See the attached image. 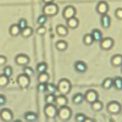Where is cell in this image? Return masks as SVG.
Masks as SVG:
<instances>
[{"label":"cell","instance_id":"d6a6232c","mask_svg":"<svg viewBox=\"0 0 122 122\" xmlns=\"http://www.w3.org/2000/svg\"><path fill=\"white\" fill-rule=\"evenodd\" d=\"M54 101H55V95H54V94L49 93V94L45 97V102H46V104H54Z\"/></svg>","mask_w":122,"mask_h":122},{"label":"cell","instance_id":"2e32d148","mask_svg":"<svg viewBox=\"0 0 122 122\" xmlns=\"http://www.w3.org/2000/svg\"><path fill=\"white\" fill-rule=\"evenodd\" d=\"M111 63L113 67H121L122 66V55L121 54H115L112 56Z\"/></svg>","mask_w":122,"mask_h":122},{"label":"cell","instance_id":"8d00e7d4","mask_svg":"<svg viewBox=\"0 0 122 122\" xmlns=\"http://www.w3.org/2000/svg\"><path fill=\"white\" fill-rule=\"evenodd\" d=\"M3 74H5L6 76H8L10 78L11 76V74H12V68L10 67V66H6L4 68V70H3Z\"/></svg>","mask_w":122,"mask_h":122},{"label":"cell","instance_id":"52a82bcc","mask_svg":"<svg viewBox=\"0 0 122 122\" xmlns=\"http://www.w3.org/2000/svg\"><path fill=\"white\" fill-rule=\"evenodd\" d=\"M107 111L112 114L119 113L121 112V105L116 101H112L107 105Z\"/></svg>","mask_w":122,"mask_h":122},{"label":"cell","instance_id":"ee69618b","mask_svg":"<svg viewBox=\"0 0 122 122\" xmlns=\"http://www.w3.org/2000/svg\"><path fill=\"white\" fill-rule=\"evenodd\" d=\"M83 122H94L92 119H91V118H88V117H86V119L83 121Z\"/></svg>","mask_w":122,"mask_h":122},{"label":"cell","instance_id":"5b68a950","mask_svg":"<svg viewBox=\"0 0 122 122\" xmlns=\"http://www.w3.org/2000/svg\"><path fill=\"white\" fill-rule=\"evenodd\" d=\"M17 84L19 85V87H21L22 89H26L29 87L30 83V76L26 75L25 73H21L17 76Z\"/></svg>","mask_w":122,"mask_h":122},{"label":"cell","instance_id":"e575fe53","mask_svg":"<svg viewBox=\"0 0 122 122\" xmlns=\"http://www.w3.org/2000/svg\"><path fill=\"white\" fill-rule=\"evenodd\" d=\"M47 19H48V16H46L45 14H41V15H39L38 16V18H37V23L40 25V26H44V24L47 22Z\"/></svg>","mask_w":122,"mask_h":122},{"label":"cell","instance_id":"9c48e42d","mask_svg":"<svg viewBox=\"0 0 122 122\" xmlns=\"http://www.w3.org/2000/svg\"><path fill=\"white\" fill-rule=\"evenodd\" d=\"M96 12L100 15L103 14H107V12L109 11V4L106 1H99L96 5Z\"/></svg>","mask_w":122,"mask_h":122},{"label":"cell","instance_id":"5bb4252c","mask_svg":"<svg viewBox=\"0 0 122 122\" xmlns=\"http://www.w3.org/2000/svg\"><path fill=\"white\" fill-rule=\"evenodd\" d=\"M74 69L77 72H80V73H83L87 71V65L85 62L83 61H76L74 63Z\"/></svg>","mask_w":122,"mask_h":122},{"label":"cell","instance_id":"bcb514c9","mask_svg":"<svg viewBox=\"0 0 122 122\" xmlns=\"http://www.w3.org/2000/svg\"><path fill=\"white\" fill-rule=\"evenodd\" d=\"M14 122H22V121H20V120H15Z\"/></svg>","mask_w":122,"mask_h":122},{"label":"cell","instance_id":"8992f818","mask_svg":"<svg viewBox=\"0 0 122 122\" xmlns=\"http://www.w3.org/2000/svg\"><path fill=\"white\" fill-rule=\"evenodd\" d=\"M84 100H86L88 103L92 104L94 101L98 100V93L96 91L94 90H89L86 92V93L84 94Z\"/></svg>","mask_w":122,"mask_h":122},{"label":"cell","instance_id":"ac0fdd59","mask_svg":"<svg viewBox=\"0 0 122 122\" xmlns=\"http://www.w3.org/2000/svg\"><path fill=\"white\" fill-rule=\"evenodd\" d=\"M78 25H79V20H78L75 16H74V17H71V18H70V19L67 20V26H68L70 29L74 30V29H76V28L78 27Z\"/></svg>","mask_w":122,"mask_h":122},{"label":"cell","instance_id":"277c9868","mask_svg":"<svg viewBox=\"0 0 122 122\" xmlns=\"http://www.w3.org/2000/svg\"><path fill=\"white\" fill-rule=\"evenodd\" d=\"M57 108L54 104H46L44 108V113L48 118H53L57 115Z\"/></svg>","mask_w":122,"mask_h":122},{"label":"cell","instance_id":"4fadbf2b","mask_svg":"<svg viewBox=\"0 0 122 122\" xmlns=\"http://www.w3.org/2000/svg\"><path fill=\"white\" fill-rule=\"evenodd\" d=\"M0 117L4 122H10L13 118V114L9 109H4L0 112Z\"/></svg>","mask_w":122,"mask_h":122},{"label":"cell","instance_id":"603a6c76","mask_svg":"<svg viewBox=\"0 0 122 122\" xmlns=\"http://www.w3.org/2000/svg\"><path fill=\"white\" fill-rule=\"evenodd\" d=\"M57 91V86L54 85L53 83H46V92L48 93H51V94H54L55 92Z\"/></svg>","mask_w":122,"mask_h":122},{"label":"cell","instance_id":"ffe728a7","mask_svg":"<svg viewBox=\"0 0 122 122\" xmlns=\"http://www.w3.org/2000/svg\"><path fill=\"white\" fill-rule=\"evenodd\" d=\"M20 32H21V30L19 29V27H18L17 24H13V25H11L10 27V34L11 36H14V37L15 36H18L20 34Z\"/></svg>","mask_w":122,"mask_h":122},{"label":"cell","instance_id":"60d3db41","mask_svg":"<svg viewBox=\"0 0 122 122\" xmlns=\"http://www.w3.org/2000/svg\"><path fill=\"white\" fill-rule=\"evenodd\" d=\"M37 91L40 92H46V84L44 83H39L37 85Z\"/></svg>","mask_w":122,"mask_h":122},{"label":"cell","instance_id":"6da1fadb","mask_svg":"<svg viewBox=\"0 0 122 122\" xmlns=\"http://www.w3.org/2000/svg\"><path fill=\"white\" fill-rule=\"evenodd\" d=\"M71 90V84L70 80L66 78H62L59 80L57 84V91L60 92V94H68Z\"/></svg>","mask_w":122,"mask_h":122},{"label":"cell","instance_id":"4316f807","mask_svg":"<svg viewBox=\"0 0 122 122\" xmlns=\"http://www.w3.org/2000/svg\"><path fill=\"white\" fill-rule=\"evenodd\" d=\"M83 101H84V95H83L82 93H80V92L74 94V96L72 97V102H73L75 105H79V104H81Z\"/></svg>","mask_w":122,"mask_h":122},{"label":"cell","instance_id":"7bdbcfd3","mask_svg":"<svg viewBox=\"0 0 122 122\" xmlns=\"http://www.w3.org/2000/svg\"><path fill=\"white\" fill-rule=\"evenodd\" d=\"M6 103V97L3 94H0V105H4Z\"/></svg>","mask_w":122,"mask_h":122},{"label":"cell","instance_id":"3957f363","mask_svg":"<svg viewBox=\"0 0 122 122\" xmlns=\"http://www.w3.org/2000/svg\"><path fill=\"white\" fill-rule=\"evenodd\" d=\"M57 116L63 120V121H67L71 118V110L67 107V106H64V107H61L59 108V110L57 111Z\"/></svg>","mask_w":122,"mask_h":122},{"label":"cell","instance_id":"b9f144b4","mask_svg":"<svg viewBox=\"0 0 122 122\" xmlns=\"http://www.w3.org/2000/svg\"><path fill=\"white\" fill-rule=\"evenodd\" d=\"M7 63V57L4 55H0V66H4Z\"/></svg>","mask_w":122,"mask_h":122},{"label":"cell","instance_id":"836d02e7","mask_svg":"<svg viewBox=\"0 0 122 122\" xmlns=\"http://www.w3.org/2000/svg\"><path fill=\"white\" fill-rule=\"evenodd\" d=\"M17 25H18L19 29L22 30L23 29H25V28H27V27H28V21H27L25 18H21V19H19V21H18Z\"/></svg>","mask_w":122,"mask_h":122},{"label":"cell","instance_id":"83f0119b","mask_svg":"<svg viewBox=\"0 0 122 122\" xmlns=\"http://www.w3.org/2000/svg\"><path fill=\"white\" fill-rule=\"evenodd\" d=\"M117 91H121L122 90V77L117 76L113 79V86Z\"/></svg>","mask_w":122,"mask_h":122},{"label":"cell","instance_id":"74e56055","mask_svg":"<svg viewBox=\"0 0 122 122\" xmlns=\"http://www.w3.org/2000/svg\"><path fill=\"white\" fill-rule=\"evenodd\" d=\"M86 119V115L84 113H77L75 115V121L76 122H83Z\"/></svg>","mask_w":122,"mask_h":122},{"label":"cell","instance_id":"f546056e","mask_svg":"<svg viewBox=\"0 0 122 122\" xmlns=\"http://www.w3.org/2000/svg\"><path fill=\"white\" fill-rule=\"evenodd\" d=\"M25 119L29 122H33L37 119V114L35 112H26L25 113Z\"/></svg>","mask_w":122,"mask_h":122},{"label":"cell","instance_id":"ab89813d","mask_svg":"<svg viewBox=\"0 0 122 122\" xmlns=\"http://www.w3.org/2000/svg\"><path fill=\"white\" fill-rule=\"evenodd\" d=\"M114 15L116 16L117 19L122 20V8H117L114 11Z\"/></svg>","mask_w":122,"mask_h":122},{"label":"cell","instance_id":"d6986e66","mask_svg":"<svg viewBox=\"0 0 122 122\" xmlns=\"http://www.w3.org/2000/svg\"><path fill=\"white\" fill-rule=\"evenodd\" d=\"M56 32H57V34L59 36L64 37V36H66L68 34L69 30H68V28L66 26H64V25H58L56 27Z\"/></svg>","mask_w":122,"mask_h":122},{"label":"cell","instance_id":"30bf717a","mask_svg":"<svg viewBox=\"0 0 122 122\" xmlns=\"http://www.w3.org/2000/svg\"><path fill=\"white\" fill-rule=\"evenodd\" d=\"M75 14H76V10L73 6H67L63 10V18H65L66 20L74 17Z\"/></svg>","mask_w":122,"mask_h":122},{"label":"cell","instance_id":"ba28073f","mask_svg":"<svg viewBox=\"0 0 122 122\" xmlns=\"http://www.w3.org/2000/svg\"><path fill=\"white\" fill-rule=\"evenodd\" d=\"M114 41L112 38L111 37H106V38H102V40L100 41V48L104 51H109L113 47Z\"/></svg>","mask_w":122,"mask_h":122},{"label":"cell","instance_id":"f35d334b","mask_svg":"<svg viewBox=\"0 0 122 122\" xmlns=\"http://www.w3.org/2000/svg\"><path fill=\"white\" fill-rule=\"evenodd\" d=\"M46 31H47V30H46V28L44 26H40V27H38L36 29V33L39 34V35H44L46 33Z\"/></svg>","mask_w":122,"mask_h":122},{"label":"cell","instance_id":"9a60e30c","mask_svg":"<svg viewBox=\"0 0 122 122\" xmlns=\"http://www.w3.org/2000/svg\"><path fill=\"white\" fill-rule=\"evenodd\" d=\"M100 22H101V26L104 29H108L111 26V17L108 14H103V15H101Z\"/></svg>","mask_w":122,"mask_h":122},{"label":"cell","instance_id":"cb8c5ba5","mask_svg":"<svg viewBox=\"0 0 122 122\" xmlns=\"http://www.w3.org/2000/svg\"><path fill=\"white\" fill-rule=\"evenodd\" d=\"M48 70V65L46 62H40L37 64L36 66V71L38 73H42V72H46Z\"/></svg>","mask_w":122,"mask_h":122},{"label":"cell","instance_id":"7a4b0ae2","mask_svg":"<svg viewBox=\"0 0 122 122\" xmlns=\"http://www.w3.org/2000/svg\"><path fill=\"white\" fill-rule=\"evenodd\" d=\"M42 10H43V14H45L46 16H54L58 13L59 9H58V6L52 2V3L45 4Z\"/></svg>","mask_w":122,"mask_h":122},{"label":"cell","instance_id":"f1b7e54d","mask_svg":"<svg viewBox=\"0 0 122 122\" xmlns=\"http://www.w3.org/2000/svg\"><path fill=\"white\" fill-rule=\"evenodd\" d=\"M93 42L94 41H93V38H92V36L91 33H87V34L84 35V37H83V43L86 46H91Z\"/></svg>","mask_w":122,"mask_h":122},{"label":"cell","instance_id":"7c38bea8","mask_svg":"<svg viewBox=\"0 0 122 122\" xmlns=\"http://www.w3.org/2000/svg\"><path fill=\"white\" fill-rule=\"evenodd\" d=\"M68 104V98L66 97L65 94H59L57 96H55V101H54V105L58 108L67 106Z\"/></svg>","mask_w":122,"mask_h":122},{"label":"cell","instance_id":"8fae6325","mask_svg":"<svg viewBox=\"0 0 122 122\" xmlns=\"http://www.w3.org/2000/svg\"><path fill=\"white\" fill-rule=\"evenodd\" d=\"M15 63L18 65V66H22V67H25V66H28V64L30 63V57L26 54H18L15 56Z\"/></svg>","mask_w":122,"mask_h":122},{"label":"cell","instance_id":"4dcf8cb0","mask_svg":"<svg viewBox=\"0 0 122 122\" xmlns=\"http://www.w3.org/2000/svg\"><path fill=\"white\" fill-rule=\"evenodd\" d=\"M91 105H92V109L93 111H95V112H99V111H101V110L103 109V103H102L101 101H99V100L94 101V102L92 103Z\"/></svg>","mask_w":122,"mask_h":122},{"label":"cell","instance_id":"d590c367","mask_svg":"<svg viewBox=\"0 0 122 122\" xmlns=\"http://www.w3.org/2000/svg\"><path fill=\"white\" fill-rule=\"evenodd\" d=\"M23 73H25L26 75H28V76H31L33 73H34V71H33V69L32 68H30V67H29V66H25L24 67V69H23Z\"/></svg>","mask_w":122,"mask_h":122},{"label":"cell","instance_id":"1f68e13d","mask_svg":"<svg viewBox=\"0 0 122 122\" xmlns=\"http://www.w3.org/2000/svg\"><path fill=\"white\" fill-rule=\"evenodd\" d=\"M10 78L8 76H6L5 74H1L0 75V87H5L9 84Z\"/></svg>","mask_w":122,"mask_h":122},{"label":"cell","instance_id":"e0dca14e","mask_svg":"<svg viewBox=\"0 0 122 122\" xmlns=\"http://www.w3.org/2000/svg\"><path fill=\"white\" fill-rule=\"evenodd\" d=\"M91 34H92V36L94 42H100V41L102 40V38H103V34H102L101 30H98V29L92 30V31Z\"/></svg>","mask_w":122,"mask_h":122},{"label":"cell","instance_id":"44dd1931","mask_svg":"<svg viewBox=\"0 0 122 122\" xmlns=\"http://www.w3.org/2000/svg\"><path fill=\"white\" fill-rule=\"evenodd\" d=\"M32 33H33V30H32V28H30V27L28 26L27 28H25V29H23V30H21L20 35H21L23 38H28V37L31 36Z\"/></svg>","mask_w":122,"mask_h":122},{"label":"cell","instance_id":"f6af8a7d","mask_svg":"<svg viewBox=\"0 0 122 122\" xmlns=\"http://www.w3.org/2000/svg\"><path fill=\"white\" fill-rule=\"evenodd\" d=\"M54 0H43V2L45 3V4H48V3H52Z\"/></svg>","mask_w":122,"mask_h":122},{"label":"cell","instance_id":"7402d4cb","mask_svg":"<svg viewBox=\"0 0 122 122\" xmlns=\"http://www.w3.org/2000/svg\"><path fill=\"white\" fill-rule=\"evenodd\" d=\"M55 47H56V49H57L58 51H66V50H67V48H68V43H67L66 41H64V40H59V41L56 42Z\"/></svg>","mask_w":122,"mask_h":122},{"label":"cell","instance_id":"7dc6e473","mask_svg":"<svg viewBox=\"0 0 122 122\" xmlns=\"http://www.w3.org/2000/svg\"><path fill=\"white\" fill-rule=\"evenodd\" d=\"M121 73H122V68H121Z\"/></svg>","mask_w":122,"mask_h":122},{"label":"cell","instance_id":"484cf974","mask_svg":"<svg viewBox=\"0 0 122 122\" xmlns=\"http://www.w3.org/2000/svg\"><path fill=\"white\" fill-rule=\"evenodd\" d=\"M112 86H113V79H112V78H110V77H107V78L103 81V83H102V87H103V89H105V90H109V89H111Z\"/></svg>","mask_w":122,"mask_h":122},{"label":"cell","instance_id":"d4e9b609","mask_svg":"<svg viewBox=\"0 0 122 122\" xmlns=\"http://www.w3.org/2000/svg\"><path fill=\"white\" fill-rule=\"evenodd\" d=\"M49 79H50V75L47 73V71H46V72L39 73L38 78H37V80H38L39 83H44V84L48 83V82H49Z\"/></svg>","mask_w":122,"mask_h":122}]
</instances>
